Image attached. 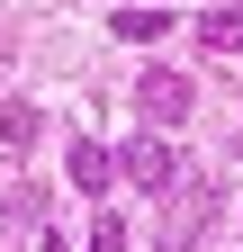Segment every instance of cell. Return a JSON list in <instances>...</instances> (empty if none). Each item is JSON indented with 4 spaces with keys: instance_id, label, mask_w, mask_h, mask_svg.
I'll return each instance as SVG.
<instances>
[{
    "instance_id": "6da1fadb",
    "label": "cell",
    "mask_w": 243,
    "mask_h": 252,
    "mask_svg": "<svg viewBox=\"0 0 243 252\" xmlns=\"http://www.w3.org/2000/svg\"><path fill=\"white\" fill-rule=\"evenodd\" d=\"M225 216V189L216 180H180L171 198H162V225H153V252H189L207 225Z\"/></svg>"
},
{
    "instance_id": "7a4b0ae2",
    "label": "cell",
    "mask_w": 243,
    "mask_h": 252,
    "mask_svg": "<svg viewBox=\"0 0 243 252\" xmlns=\"http://www.w3.org/2000/svg\"><path fill=\"white\" fill-rule=\"evenodd\" d=\"M117 180H135L144 198H171L189 171H180V153H171L162 135H126V144H117Z\"/></svg>"
},
{
    "instance_id": "3957f363",
    "label": "cell",
    "mask_w": 243,
    "mask_h": 252,
    "mask_svg": "<svg viewBox=\"0 0 243 252\" xmlns=\"http://www.w3.org/2000/svg\"><path fill=\"white\" fill-rule=\"evenodd\" d=\"M189 108H198V90L180 81V72H144V81H135V117H144V135H162V126H180Z\"/></svg>"
},
{
    "instance_id": "277c9868",
    "label": "cell",
    "mask_w": 243,
    "mask_h": 252,
    "mask_svg": "<svg viewBox=\"0 0 243 252\" xmlns=\"http://www.w3.org/2000/svg\"><path fill=\"white\" fill-rule=\"evenodd\" d=\"M72 189H90V198H108V189H117V153L81 135V144H72Z\"/></svg>"
},
{
    "instance_id": "5b68a950",
    "label": "cell",
    "mask_w": 243,
    "mask_h": 252,
    "mask_svg": "<svg viewBox=\"0 0 243 252\" xmlns=\"http://www.w3.org/2000/svg\"><path fill=\"white\" fill-rule=\"evenodd\" d=\"M36 135H45V108L36 99H0V144H9V153H36Z\"/></svg>"
},
{
    "instance_id": "8992f818",
    "label": "cell",
    "mask_w": 243,
    "mask_h": 252,
    "mask_svg": "<svg viewBox=\"0 0 243 252\" xmlns=\"http://www.w3.org/2000/svg\"><path fill=\"white\" fill-rule=\"evenodd\" d=\"M198 45L207 54H243V9H207L198 18Z\"/></svg>"
},
{
    "instance_id": "52a82bcc",
    "label": "cell",
    "mask_w": 243,
    "mask_h": 252,
    "mask_svg": "<svg viewBox=\"0 0 243 252\" xmlns=\"http://www.w3.org/2000/svg\"><path fill=\"white\" fill-rule=\"evenodd\" d=\"M162 27H171L162 9H117V18H108V36H126V45H144V36H162Z\"/></svg>"
},
{
    "instance_id": "ba28073f",
    "label": "cell",
    "mask_w": 243,
    "mask_h": 252,
    "mask_svg": "<svg viewBox=\"0 0 243 252\" xmlns=\"http://www.w3.org/2000/svg\"><path fill=\"white\" fill-rule=\"evenodd\" d=\"M90 252H126V216H117V207L90 216Z\"/></svg>"
},
{
    "instance_id": "9c48e42d",
    "label": "cell",
    "mask_w": 243,
    "mask_h": 252,
    "mask_svg": "<svg viewBox=\"0 0 243 252\" xmlns=\"http://www.w3.org/2000/svg\"><path fill=\"white\" fill-rule=\"evenodd\" d=\"M9 225H18V198H0V234H9Z\"/></svg>"
},
{
    "instance_id": "30bf717a",
    "label": "cell",
    "mask_w": 243,
    "mask_h": 252,
    "mask_svg": "<svg viewBox=\"0 0 243 252\" xmlns=\"http://www.w3.org/2000/svg\"><path fill=\"white\" fill-rule=\"evenodd\" d=\"M9 54H18V45H9V36H0V72H9Z\"/></svg>"
},
{
    "instance_id": "8fae6325",
    "label": "cell",
    "mask_w": 243,
    "mask_h": 252,
    "mask_svg": "<svg viewBox=\"0 0 243 252\" xmlns=\"http://www.w3.org/2000/svg\"><path fill=\"white\" fill-rule=\"evenodd\" d=\"M234 153H243V126H234Z\"/></svg>"
}]
</instances>
